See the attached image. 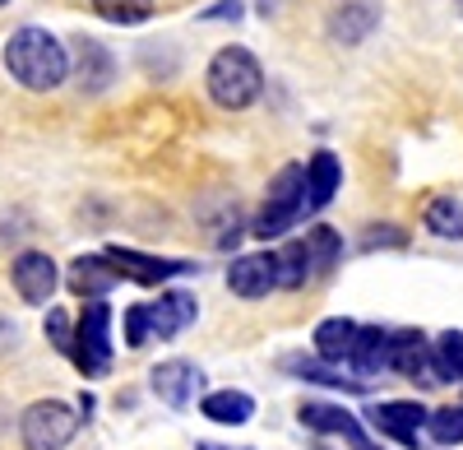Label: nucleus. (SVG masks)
I'll return each mask as SVG.
<instances>
[{
  "instance_id": "nucleus-15",
  "label": "nucleus",
  "mask_w": 463,
  "mask_h": 450,
  "mask_svg": "<svg viewBox=\"0 0 463 450\" xmlns=\"http://www.w3.org/2000/svg\"><path fill=\"white\" fill-rule=\"evenodd\" d=\"M65 283H70V292H80L84 302H93V297H107L116 283H121V274H116L111 260L98 251V255H80V260H74Z\"/></svg>"
},
{
  "instance_id": "nucleus-12",
  "label": "nucleus",
  "mask_w": 463,
  "mask_h": 450,
  "mask_svg": "<svg viewBox=\"0 0 463 450\" xmlns=\"http://www.w3.org/2000/svg\"><path fill=\"white\" fill-rule=\"evenodd\" d=\"M148 386H153V395H158L163 404H172V408H185L190 399L200 395L204 377H200V367H195V362L172 358V362H158V367H153Z\"/></svg>"
},
{
  "instance_id": "nucleus-7",
  "label": "nucleus",
  "mask_w": 463,
  "mask_h": 450,
  "mask_svg": "<svg viewBox=\"0 0 463 450\" xmlns=\"http://www.w3.org/2000/svg\"><path fill=\"white\" fill-rule=\"evenodd\" d=\"M366 418H371L375 432L394 436L399 445H417V432H427L431 408H421L417 399H390V404H371Z\"/></svg>"
},
{
  "instance_id": "nucleus-11",
  "label": "nucleus",
  "mask_w": 463,
  "mask_h": 450,
  "mask_svg": "<svg viewBox=\"0 0 463 450\" xmlns=\"http://www.w3.org/2000/svg\"><path fill=\"white\" fill-rule=\"evenodd\" d=\"M390 371H399L408 381H436L427 334L421 330H390Z\"/></svg>"
},
{
  "instance_id": "nucleus-14",
  "label": "nucleus",
  "mask_w": 463,
  "mask_h": 450,
  "mask_svg": "<svg viewBox=\"0 0 463 450\" xmlns=\"http://www.w3.org/2000/svg\"><path fill=\"white\" fill-rule=\"evenodd\" d=\"M148 316H153V334H158V340H176L185 325H195L200 302H195V292H185V288H167L158 302L148 307Z\"/></svg>"
},
{
  "instance_id": "nucleus-32",
  "label": "nucleus",
  "mask_w": 463,
  "mask_h": 450,
  "mask_svg": "<svg viewBox=\"0 0 463 450\" xmlns=\"http://www.w3.org/2000/svg\"><path fill=\"white\" fill-rule=\"evenodd\" d=\"M195 450H250V445H213V441H200Z\"/></svg>"
},
{
  "instance_id": "nucleus-25",
  "label": "nucleus",
  "mask_w": 463,
  "mask_h": 450,
  "mask_svg": "<svg viewBox=\"0 0 463 450\" xmlns=\"http://www.w3.org/2000/svg\"><path fill=\"white\" fill-rule=\"evenodd\" d=\"M431 367H436V381H463V334L458 330H445L431 344Z\"/></svg>"
},
{
  "instance_id": "nucleus-30",
  "label": "nucleus",
  "mask_w": 463,
  "mask_h": 450,
  "mask_svg": "<svg viewBox=\"0 0 463 450\" xmlns=\"http://www.w3.org/2000/svg\"><path fill=\"white\" fill-rule=\"evenodd\" d=\"M148 334H153V316H148V307H144V302L126 307V344H130V349H144Z\"/></svg>"
},
{
  "instance_id": "nucleus-17",
  "label": "nucleus",
  "mask_w": 463,
  "mask_h": 450,
  "mask_svg": "<svg viewBox=\"0 0 463 450\" xmlns=\"http://www.w3.org/2000/svg\"><path fill=\"white\" fill-rule=\"evenodd\" d=\"M375 24H380V14H375L371 0H347V5H338L329 14V37H334V43H343V47H357V43H366V37H371Z\"/></svg>"
},
{
  "instance_id": "nucleus-36",
  "label": "nucleus",
  "mask_w": 463,
  "mask_h": 450,
  "mask_svg": "<svg viewBox=\"0 0 463 450\" xmlns=\"http://www.w3.org/2000/svg\"><path fill=\"white\" fill-rule=\"evenodd\" d=\"M458 404H463V399H458Z\"/></svg>"
},
{
  "instance_id": "nucleus-4",
  "label": "nucleus",
  "mask_w": 463,
  "mask_h": 450,
  "mask_svg": "<svg viewBox=\"0 0 463 450\" xmlns=\"http://www.w3.org/2000/svg\"><path fill=\"white\" fill-rule=\"evenodd\" d=\"M70 362L84 371V377H107L111 371V307L102 297L84 302L80 321H74V353Z\"/></svg>"
},
{
  "instance_id": "nucleus-8",
  "label": "nucleus",
  "mask_w": 463,
  "mask_h": 450,
  "mask_svg": "<svg viewBox=\"0 0 463 450\" xmlns=\"http://www.w3.org/2000/svg\"><path fill=\"white\" fill-rule=\"evenodd\" d=\"M10 279L28 307H47V297L56 292V260L47 251H19L10 265Z\"/></svg>"
},
{
  "instance_id": "nucleus-26",
  "label": "nucleus",
  "mask_w": 463,
  "mask_h": 450,
  "mask_svg": "<svg viewBox=\"0 0 463 450\" xmlns=\"http://www.w3.org/2000/svg\"><path fill=\"white\" fill-rule=\"evenodd\" d=\"M427 432H431V441H436V445H463V404L431 408Z\"/></svg>"
},
{
  "instance_id": "nucleus-29",
  "label": "nucleus",
  "mask_w": 463,
  "mask_h": 450,
  "mask_svg": "<svg viewBox=\"0 0 463 450\" xmlns=\"http://www.w3.org/2000/svg\"><path fill=\"white\" fill-rule=\"evenodd\" d=\"M47 340H52L65 358L74 353V321H70L61 307H52V311H47Z\"/></svg>"
},
{
  "instance_id": "nucleus-21",
  "label": "nucleus",
  "mask_w": 463,
  "mask_h": 450,
  "mask_svg": "<svg viewBox=\"0 0 463 450\" xmlns=\"http://www.w3.org/2000/svg\"><path fill=\"white\" fill-rule=\"evenodd\" d=\"M200 414L209 423H222V427H246L255 418V399L246 390H213L200 399Z\"/></svg>"
},
{
  "instance_id": "nucleus-3",
  "label": "nucleus",
  "mask_w": 463,
  "mask_h": 450,
  "mask_svg": "<svg viewBox=\"0 0 463 450\" xmlns=\"http://www.w3.org/2000/svg\"><path fill=\"white\" fill-rule=\"evenodd\" d=\"M306 214V168L301 163H288L274 181H269V191H264V209L255 218V237H283L292 223Z\"/></svg>"
},
{
  "instance_id": "nucleus-22",
  "label": "nucleus",
  "mask_w": 463,
  "mask_h": 450,
  "mask_svg": "<svg viewBox=\"0 0 463 450\" xmlns=\"http://www.w3.org/2000/svg\"><path fill=\"white\" fill-rule=\"evenodd\" d=\"M421 223H427V233H436L445 242H463V205L454 196H436L427 205V214H421Z\"/></svg>"
},
{
  "instance_id": "nucleus-19",
  "label": "nucleus",
  "mask_w": 463,
  "mask_h": 450,
  "mask_svg": "<svg viewBox=\"0 0 463 450\" xmlns=\"http://www.w3.org/2000/svg\"><path fill=\"white\" fill-rule=\"evenodd\" d=\"M283 371H292V377L311 381V386H329V390H353V395L366 390L362 377H347L343 367H334V362H325V358H283Z\"/></svg>"
},
{
  "instance_id": "nucleus-33",
  "label": "nucleus",
  "mask_w": 463,
  "mask_h": 450,
  "mask_svg": "<svg viewBox=\"0 0 463 450\" xmlns=\"http://www.w3.org/2000/svg\"><path fill=\"white\" fill-rule=\"evenodd\" d=\"M274 10H279V0H260V14H264V19L274 14Z\"/></svg>"
},
{
  "instance_id": "nucleus-20",
  "label": "nucleus",
  "mask_w": 463,
  "mask_h": 450,
  "mask_svg": "<svg viewBox=\"0 0 463 450\" xmlns=\"http://www.w3.org/2000/svg\"><path fill=\"white\" fill-rule=\"evenodd\" d=\"M357 321H347V316H329L316 325V353L334 367H343L347 358H353V344H357Z\"/></svg>"
},
{
  "instance_id": "nucleus-1",
  "label": "nucleus",
  "mask_w": 463,
  "mask_h": 450,
  "mask_svg": "<svg viewBox=\"0 0 463 450\" xmlns=\"http://www.w3.org/2000/svg\"><path fill=\"white\" fill-rule=\"evenodd\" d=\"M5 70L33 93H52L70 80V52L47 28H19L5 43Z\"/></svg>"
},
{
  "instance_id": "nucleus-34",
  "label": "nucleus",
  "mask_w": 463,
  "mask_h": 450,
  "mask_svg": "<svg viewBox=\"0 0 463 450\" xmlns=\"http://www.w3.org/2000/svg\"><path fill=\"white\" fill-rule=\"evenodd\" d=\"M458 14H463V0H458Z\"/></svg>"
},
{
  "instance_id": "nucleus-2",
  "label": "nucleus",
  "mask_w": 463,
  "mask_h": 450,
  "mask_svg": "<svg viewBox=\"0 0 463 450\" xmlns=\"http://www.w3.org/2000/svg\"><path fill=\"white\" fill-rule=\"evenodd\" d=\"M264 93V70L255 61V52L246 47H222L209 61V98L227 111H246L250 102H260Z\"/></svg>"
},
{
  "instance_id": "nucleus-24",
  "label": "nucleus",
  "mask_w": 463,
  "mask_h": 450,
  "mask_svg": "<svg viewBox=\"0 0 463 450\" xmlns=\"http://www.w3.org/2000/svg\"><path fill=\"white\" fill-rule=\"evenodd\" d=\"M274 265H279V288H306V279H311V251H306V242H288L274 251Z\"/></svg>"
},
{
  "instance_id": "nucleus-23",
  "label": "nucleus",
  "mask_w": 463,
  "mask_h": 450,
  "mask_svg": "<svg viewBox=\"0 0 463 450\" xmlns=\"http://www.w3.org/2000/svg\"><path fill=\"white\" fill-rule=\"evenodd\" d=\"M306 251H311V274H320V279H325V274H334V270H338V260H343V237L320 223V228L306 233Z\"/></svg>"
},
{
  "instance_id": "nucleus-31",
  "label": "nucleus",
  "mask_w": 463,
  "mask_h": 450,
  "mask_svg": "<svg viewBox=\"0 0 463 450\" xmlns=\"http://www.w3.org/2000/svg\"><path fill=\"white\" fill-rule=\"evenodd\" d=\"M241 14H246L241 0H218V5H209V10H204V19H232V24H237Z\"/></svg>"
},
{
  "instance_id": "nucleus-28",
  "label": "nucleus",
  "mask_w": 463,
  "mask_h": 450,
  "mask_svg": "<svg viewBox=\"0 0 463 450\" xmlns=\"http://www.w3.org/2000/svg\"><path fill=\"white\" fill-rule=\"evenodd\" d=\"M380 246L403 251V246H408V233L394 228V223H371V228L362 233V251H380Z\"/></svg>"
},
{
  "instance_id": "nucleus-9",
  "label": "nucleus",
  "mask_w": 463,
  "mask_h": 450,
  "mask_svg": "<svg viewBox=\"0 0 463 450\" xmlns=\"http://www.w3.org/2000/svg\"><path fill=\"white\" fill-rule=\"evenodd\" d=\"M227 288L255 302V297H269L279 288V265H274V251H250V255H237L227 270Z\"/></svg>"
},
{
  "instance_id": "nucleus-6",
  "label": "nucleus",
  "mask_w": 463,
  "mask_h": 450,
  "mask_svg": "<svg viewBox=\"0 0 463 450\" xmlns=\"http://www.w3.org/2000/svg\"><path fill=\"white\" fill-rule=\"evenodd\" d=\"M102 255L111 260V270L121 274V279L144 283V288H158V283H167V279H176V274L195 270L190 260H167V255H148V251H130V246H107Z\"/></svg>"
},
{
  "instance_id": "nucleus-5",
  "label": "nucleus",
  "mask_w": 463,
  "mask_h": 450,
  "mask_svg": "<svg viewBox=\"0 0 463 450\" xmlns=\"http://www.w3.org/2000/svg\"><path fill=\"white\" fill-rule=\"evenodd\" d=\"M80 432V414L61 399H37L19 414V436L24 450H65Z\"/></svg>"
},
{
  "instance_id": "nucleus-13",
  "label": "nucleus",
  "mask_w": 463,
  "mask_h": 450,
  "mask_svg": "<svg viewBox=\"0 0 463 450\" xmlns=\"http://www.w3.org/2000/svg\"><path fill=\"white\" fill-rule=\"evenodd\" d=\"M70 74L80 80L84 93H102V89H111V80H116V56L98 43V37H74Z\"/></svg>"
},
{
  "instance_id": "nucleus-16",
  "label": "nucleus",
  "mask_w": 463,
  "mask_h": 450,
  "mask_svg": "<svg viewBox=\"0 0 463 450\" xmlns=\"http://www.w3.org/2000/svg\"><path fill=\"white\" fill-rule=\"evenodd\" d=\"M338 181H343V163L329 148L311 154V163H306V214H320L338 196Z\"/></svg>"
},
{
  "instance_id": "nucleus-18",
  "label": "nucleus",
  "mask_w": 463,
  "mask_h": 450,
  "mask_svg": "<svg viewBox=\"0 0 463 450\" xmlns=\"http://www.w3.org/2000/svg\"><path fill=\"white\" fill-rule=\"evenodd\" d=\"M347 367H353L362 381L375 377V371H390V330L362 325V330H357V344H353V358H347Z\"/></svg>"
},
{
  "instance_id": "nucleus-27",
  "label": "nucleus",
  "mask_w": 463,
  "mask_h": 450,
  "mask_svg": "<svg viewBox=\"0 0 463 450\" xmlns=\"http://www.w3.org/2000/svg\"><path fill=\"white\" fill-rule=\"evenodd\" d=\"M93 10L107 24H144L153 19V0H93Z\"/></svg>"
},
{
  "instance_id": "nucleus-35",
  "label": "nucleus",
  "mask_w": 463,
  "mask_h": 450,
  "mask_svg": "<svg viewBox=\"0 0 463 450\" xmlns=\"http://www.w3.org/2000/svg\"><path fill=\"white\" fill-rule=\"evenodd\" d=\"M0 5H5V0H0Z\"/></svg>"
},
{
  "instance_id": "nucleus-10",
  "label": "nucleus",
  "mask_w": 463,
  "mask_h": 450,
  "mask_svg": "<svg viewBox=\"0 0 463 450\" xmlns=\"http://www.w3.org/2000/svg\"><path fill=\"white\" fill-rule=\"evenodd\" d=\"M297 418H301V427H311V432H325V436H347L357 450H375L371 445V436L362 432V423L347 414V408H338V404H325V399H306L301 408H297Z\"/></svg>"
}]
</instances>
